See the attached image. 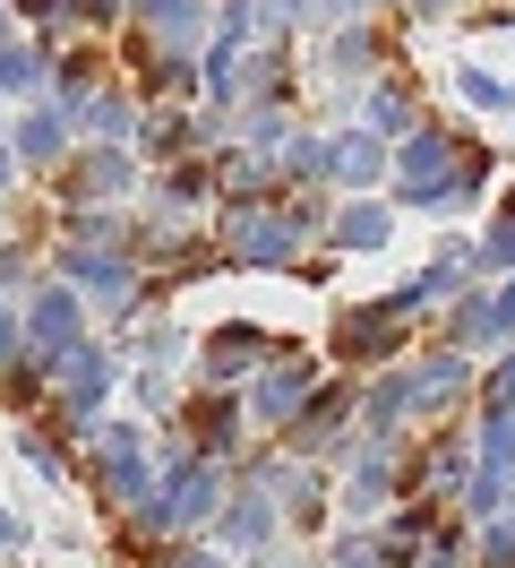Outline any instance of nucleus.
<instances>
[{
    "mask_svg": "<svg viewBox=\"0 0 515 568\" xmlns=\"http://www.w3.org/2000/svg\"><path fill=\"white\" fill-rule=\"evenodd\" d=\"M52 190H61V207H121L137 190V146H103V139H78L61 155V173H52Z\"/></svg>",
    "mask_w": 515,
    "mask_h": 568,
    "instance_id": "f257e3e1",
    "label": "nucleus"
},
{
    "mask_svg": "<svg viewBox=\"0 0 515 568\" xmlns=\"http://www.w3.org/2000/svg\"><path fill=\"white\" fill-rule=\"evenodd\" d=\"M18 327H27V354L61 362L69 345L86 336V293H78V284H61V276H34V284H27V311H18Z\"/></svg>",
    "mask_w": 515,
    "mask_h": 568,
    "instance_id": "f03ea898",
    "label": "nucleus"
},
{
    "mask_svg": "<svg viewBox=\"0 0 515 568\" xmlns=\"http://www.w3.org/2000/svg\"><path fill=\"white\" fill-rule=\"evenodd\" d=\"M86 465H95V483L112 499H146V483H155V465H146V439H137V423H112V414H95L86 423Z\"/></svg>",
    "mask_w": 515,
    "mask_h": 568,
    "instance_id": "7ed1b4c3",
    "label": "nucleus"
},
{
    "mask_svg": "<svg viewBox=\"0 0 515 568\" xmlns=\"http://www.w3.org/2000/svg\"><path fill=\"white\" fill-rule=\"evenodd\" d=\"M69 146H78V121H69L52 95L18 104V121H9V155H18V173H61Z\"/></svg>",
    "mask_w": 515,
    "mask_h": 568,
    "instance_id": "20e7f679",
    "label": "nucleus"
},
{
    "mask_svg": "<svg viewBox=\"0 0 515 568\" xmlns=\"http://www.w3.org/2000/svg\"><path fill=\"white\" fill-rule=\"evenodd\" d=\"M267 354H284V345H275L267 327H249V320H224V327H215V336L198 345V379H206V388H233L240 371H258Z\"/></svg>",
    "mask_w": 515,
    "mask_h": 568,
    "instance_id": "39448f33",
    "label": "nucleus"
},
{
    "mask_svg": "<svg viewBox=\"0 0 515 568\" xmlns=\"http://www.w3.org/2000/svg\"><path fill=\"white\" fill-rule=\"evenodd\" d=\"M52 43L61 36H27L18 18L0 27V104H34L43 78H52Z\"/></svg>",
    "mask_w": 515,
    "mask_h": 568,
    "instance_id": "423d86ee",
    "label": "nucleus"
},
{
    "mask_svg": "<svg viewBox=\"0 0 515 568\" xmlns=\"http://www.w3.org/2000/svg\"><path fill=\"white\" fill-rule=\"evenodd\" d=\"M206 207H215V173H206V155L155 164V207H146V215H172V224H198Z\"/></svg>",
    "mask_w": 515,
    "mask_h": 568,
    "instance_id": "0eeeda50",
    "label": "nucleus"
},
{
    "mask_svg": "<svg viewBox=\"0 0 515 568\" xmlns=\"http://www.w3.org/2000/svg\"><path fill=\"white\" fill-rule=\"evenodd\" d=\"M78 139H103V146H130L137 139V95L121 87V78H103L95 95L78 104Z\"/></svg>",
    "mask_w": 515,
    "mask_h": 568,
    "instance_id": "6e6552de",
    "label": "nucleus"
},
{
    "mask_svg": "<svg viewBox=\"0 0 515 568\" xmlns=\"http://www.w3.org/2000/svg\"><path fill=\"white\" fill-rule=\"evenodd\" d=\"M130 27H146V36H164V43H206L215 0H130Z\"/></svg>",
    "mask_w": 515,
    "mask_h": 568,
    "instance_id": "1a4fd4ad",
    "label": "nucleus"
},
{
    "mask_svg": "<svg viewBox=\"0 0 515 568\" xmlns=\"http://www.w3.org/2000/svg\"><path fill=\"white\" fill-rule=\"evenodd\" d=\"M215 517H224V542H233V551H258L275 534V499L267 491H233V508H215Z\"/></svg>",
    "mask_w": 515,
    "mask_h": 568,
    "instance_id": "9d476101",
    "label": "nucleus"
},
{
    "mask_svg": "<svg viewBox=\"0 0 515 568\" xmlns=\"http://www.w3.org/2000/svg\"><path fill=\"white\" fill-rule=\"evenodd\" d=\"M378 173H387L378 130H343V139H327V181H378Z\"/></svg>",
    "mask_w": 515,
    "mask_h": 568,
    "instance_id": "9b49d317",
    "label": "nucleus"
},
{
    "mask_svg": "<svg viewBox=\"0 0 515 568\" xmlns=\"http://www.w3.org/2000/svg\"><path fill=\"white\" fill-rule=\"evenodd\" d=\"M301 396H309V371H301V362H292L284 379H275V371H267V379L249 388V414H258V423H275V430H284V423H292V414H301Z\"/></svg>",
    "mask_w": 515,
    "mask_h": 568,
    "instance_id": "f8f14e48",
    "label": "nucleus"
},
{
    "mask_svg": "<svg viewBox=\"0 0 515 568\" xmlns=\"http://www.w3.org/2000/svg\"><path fill=\"white\" fill-rule=\"evenodd\" d=\"M327 61H336V70H352V87H370V70H378V36H370V18H343L336 43H327Z\"/></svg>",
    "mask_w": 515,
    "mask_h": 568,
    "instance_id": "ddd939ff",
    "label": "nucleus"
},
{
    "mask_svg": "<svg viewBox=\"0 0 515 568\" xmlns=\"http://www.w3.org/2000/svg\"><path fill=\"white\" fill-rule=\"evenodd\" d=\"M387 242V207L378 199H352V207L336 215V250H378Z\"/></svg>",
    "mask_w": 515,
    "mask_h": 568,
    "instance_id": "4468645a",
    "label": "nucleus"
},
{
    "mask_svg": "<svg viewBox=\"0 0 515 568\" xmlns=\"http://www.w3.org/2000/svg\"><path fill=\"white\" fill-rule=\"evenodd\" d=\"M61 27L69 36H112V27H130V0H61Z\"/></svg>",
    "mask_w": 515,
    "mask_h": 568,
    "instance_id": "2eb2a0df",
    "label": "nucleus"
},
{
    "mask_svg": "<svg viewBox=\"0 0 515 568\" xmlns=\"http://www.w3.org/2000/svg\"><path fill=\"white\" fill-rule=\"evenodd\" d=\"M404 121H412V95L395 78H370V130H404Z\"/></svg>",
    "mask_w": 515,
    "mask_h": 568,
    "instance_id": "dca6fc26",
    "label": "nucleus"
},
{
    "mask_svg": "<svg viewBox=\"0 0 515 568\" xmlns=\"http://www.w3.org/2000/svg\"><path fill=\"white\" fill-rule=\"evenodd\" d=\"M464 95H473L481 112H507L515 104V87H507V78H490V70H464Z\"/></svg>",
    "mask_w": 515,
    "mask_h": 568,
    "instance_id": "f3484780",
    "label": "nucleus"
},
{
    "mask_svg": "<svg viewBox=\"0 0 515 568\" xmlns=\"http://www.w3.org/2000/svg\"><path fill=\"white\" fill-rule=\"evenodd\" d=\"M27 362V327H18V302L0 293V371H18Z\"/></svg>",
    "mask_w": 515,
    "mask_h": 568,
    "instance_id": "a211bd4d",
    "label": "nucleus"
},
{
    "mask_svg": "<svg viewBox=\"0 0 515 568\" xmlns=\"http://www.w3.org/2000/svg\"><path fill=\"white\" fill-rule=\"evenodd\" d=\"M164 568H224V551H206V542H181Z\"/></svg>",
    "mask_w": 515,
    "mask_h": 568,
    "instance_id": "6ab92c4d",
    "label": "nucleus"
},
{
    "mask_svg": "<svg viewBox=\"0 0 515 568\" xmlns=\"http://www.w3.org/2000/svg\"><path fill=\"white\" fill-rule=\"evenodd\" d=\"M18 542H27V526H18L9 508H0V551H18Z\"/></svg>",
    "mask_w": 515,
    "mask_h": 568,
    "instance_id": "aec40b11",
    "label": "nucleus"
},
{
    "mask_svg": "<svg viewBox=\"0 0 515 568\" xmlns=\"http://www.w3.org/2000/svg\"><path fill=\"white\" fill-rule=\"evenodd\" d=\"M9 181H18V155H9V130H0V190H9Z\"/></svg>",
    "mask_w": 515,
    "mask_h": 568,
    "instance_id": "412c9836",
    "label": "nucleus"
},
{
    "mask_svg": "<svg viewBox=\"0 0 515 568\" xmlns=\"http://www.w3.org/2000/svg\"><path fill=\"white\" fill-rule=\"evenodd\" d=\"M446 9H455V0H412V18H446Z\"/></svg>",
    "mask_w": 515,
    "mask_h": 568,
    "instance_id": "4be33fe9",
    "label": "nucleus"
}]
</instances>
